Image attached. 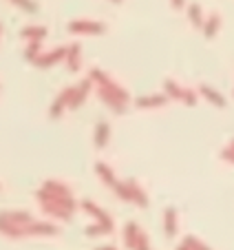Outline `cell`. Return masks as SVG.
I'll return each mask as SVG.
<instances>
[{"instance_id":"6da1fadb","label":"cell","mask_w":234,"mask_h":250,"mask_svg":"<svg viewBox=\"0 0 234 250\" xmlns=\"http://www.w3.org/2000/svg\"><path fill=\"white\" fill-rule=\"evenodd\" d=\"M71 31H84V33H99L102 31V24L99 22H75V24H71Z\"/></svg>"},{"instance_id":"7a4b0ae2","label":"cell","mask_w":234,"mask_h":250,"mask_svg":"<svg viewBox=\"0 0 234 250\" xmlns=\"http://www.w3.org/2000/svg\"><path fill=\"white\" fill-rule=\"evenodd\" d=\"M44 33H47L44 27H27L22 31V36L24 38H31V40H40V38H44Z\"/></svg>"},{"instance_id":"3957f363","label":"cell","mask_w":234,"mask_h":250,"mask_svg":"<svg viewBox=\"0 0 234 250\" xmlns=\"http://www.w3.org/2000/svg\"><path fill=\"white\" fill-rule=\"evenodd\" d=\"M64 56V51H62V49H58L56 53H49V56H44V58H40V60H38V64L40 66H49L51 64V62H56V60H60V58Z\"/></svg>"},{"instance_id":"277c9868","label":"cell","mask_w":234,"mask_h":250,"mask_svg":"<svg viewBox=\"0 0 234 250\" xmlns=\"http://www.w3.org/2000/svg\"><path fill=\"white\" fill-rule=\"evenodd\" d=\"M188 14H190V20L195 24H201V7H199V5H190Z\"/></svg>"},{"instance_id":"5b68a950","label":"cell","mask_w":234,"mask_h":250,"mask_svg":"<svg viewBox=\"0 0 234 250\" xmlns=\"http://www.w3.org/2000/svg\"><path fill=\"white\" fill-rule=\"evenodd\" d=\"M216 27H219V18H210L208 20V24H206V36L208 38H212V36H214V31H216Z\"/></svg>"},{"instance_id":"8992f818","label":"cell","mask_w":234,"mask_h":250,"mask_svg":"<svg viewBox=\"0 0 234 250\" xmlns=\"http://www.w3.org/2000/svg\"><path fill=\"white\" fill-rule=\"evenodd\" d=\"M14 5H18V7H22L24 11H36L38 7H36V2H31V0H11Z\"/></svg>"},{"instance_id":"52a82bcc","label":"cell","mask_w":234,"mask_h":250,"mask_svg":"<svg viewBox=\"0 0 234 250\" xmlns=\"http://www.w3.org/2000/svg\"><path fill=\"white\" fill-rule=\"evenodd\" d=\"M38 51H40V44H38V40H33V42L29 44V49H27V58H29V60H33Z\"/></svg>"},{"instance_id":"ba28073f","label":"cell","mask_w":234,"mask_h":250,"mask_svg":"<svg viewBox=\"0 0 234 250\" xmlns=\"http://www.w3.org/2000/svg\"><path fill=\"white\" fill-rule=\"evenodd\" d=\"M203 93H206V95H208V98H210V100H214V102L219 104V106H223V98H221L219 93H212V91L208 89V86H203Z\"/></svg>"},{"instance_id":"9c48e42d","label":"cell","mask_w":234,"mask_h":250,"mask_svg":"<svg viewBox=\"0 0 234 250\" xmlns=\"http://www.w3.org/2000/svg\"><path fill=\"white\" fill-rule=\"evenodd\" d=\"M69 56H71V69L75 71V66H78V47H73V49H69Z\"/></svg>"},{"instance_id":"30bf717a","label":"cell","mask_w":234,"mask_h":250,"mask_svg":"<svg viewBox=\"0 0 234 250\" xmlns=\"http://www.w3.org/2000/svg\"><path fill=\"white\" fill-rule=\"evenodd\" d=\"M183 2H186V0H173V7L179 9V7H183Z\"/></svg>"},{"instance_id":"8fae6325","label":"cell","mask_w":234,"mask_h":250,"mask_svg":"<svg viewBox=\"0 0 234 250\" xmlns=\"http://www.w3.org/2000/svg\"><path fill=\"white\" fill-rule=\"evenodd\" d=\"M113 2H122V0H113Z\"/></svg>"},{"instance_id":"7c38bea8","label":"cell","mask_w":234,"mask_h":250,"mask_svg":"<svg viewBox=\"0 0 234 250\" xmlns=\"http://www.w3.org/2000/svg\"><path fill=\"white\" fill-rule=\"evenodd\" d=\"M0 29H2V27H0Z\"/></svg>"}]
</instances>
